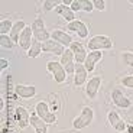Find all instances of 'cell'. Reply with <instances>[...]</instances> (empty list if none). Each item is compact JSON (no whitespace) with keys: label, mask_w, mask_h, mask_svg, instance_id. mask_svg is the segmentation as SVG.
I'll return each instance as SVG.
<instances>
[{"label":"cell","mask_w":133,"mask_h":133,"mask_svg":"<svg viewBox=\"0 0 133 133\" xmlns=\"http://www.w3.org/2000/svg\"><path fill=\"white\" fill-rule=\"evenodd\" d=\"M42 52H43V43L38 42L36 39H33V42L30 45L29 51L26 52V55H28V58H38Z\"/></svg>","instance_id":"7402d4cb"},{"label":"cell","mask_w":133,"mask_h":133,"mask_svg":"<svg viewBox=\"0 0 133 133\" xmlns=\"http://www.w3.org/2000/svg\"><path fill=\"white\" fill-rule=\"evenodd\" d=\"M94 9L98 10V12H104L106 10V2L104 0H93Z\"/></svg>","instance_id":"f1b7e54d"},{"label":"cell","mask_w":133,"mask_h":133,"mask_svg":"<svg viewBox=\"0 0 133 133\" xmlns=\"http://www.w3.org/2000/svg\"><path fill=\"white\" fill-rule=\"evenodd\" d=\"M32 42H33L32 28L26 26L25 30L22 32V35H20V38H19V46L22 48V49H26V52H28L29 48H30V45H32Z\"/></svg>","instance_id":"ac0fdd59"},{"label":"cell","mask_w":133,"mask_h":133,"mask_svg":"<svg viewBox=\"0 0 133 133\" xmlns=\"http://www.w3.org/2000/svg\"><path fill=\"white\" fill-rule=\"evenodd\" d=\"M15 113H16V120H17V124H19L20 129H25V127H28L30 124V114L25 107L17 106Z\"/></svg>","instance_id":"9a60e30c"},{"label":"cell","mask_w":133,"mask_h":133,"mask_svg":"<svg viewBox=\"0 0 133 133\" xmlns=\"http://www.w3.org/2000/svg\"><path fill=\"white\" fill-rule=\"evenodd\" d=\"M26 26L28 25L25 23L23 20H16V22H13V28H12V32H10L9 36L12 38V41H13L15 43H19V38H20V35H22V32L25 30Z\"/></svg>","instance_id":"44dd1931"},{"label":"cell","mask_w":133,"mask_h":133,"mask_svg":"<svg viewBox=\"0 0 133 133\" xmlns=\"http://www.w3.org/2000/svg\"><path fill=\"white\" fill-rule=\"evenodd\" d=\"M129 3H132V4H133V0H130V2H129Z\"/></svg>","instance_id":"836d02e7"},{"label":"cell","mask_w":133,"mask_h":133,"mask_svg":"<svg viewBox=\"0 0 133 133\" xmlns=\"http://www.w3.org/2000/svg\"><path fill=\"white\" fill-rule=\"evenodd\" d=\"M13 28V22L10 19H3L0 22V35H10Z\"/></svg>","instance_id":"cb8c5ba5"},{"label":"cell","mask_w":133,"mask_h":133,"mask_svg":"<svg viewBox=\"0 0 133 133\" xmlns=\"http://www.w3.org/2000/svg\"><path fill=\"white\" fill-rule=\"evenodd\" d=\"M35 113H36L46 124H55L57 123V116H55V113L51 110L49 104H48L46 101H38V103L35 104Z\"/></svg>","instance_id":"277c9868"},{"label":"cell","mask_w":133,"mask_h":133,"mask_svg":"<svg viewBox=\"0 0 133 133\" xmlns=\"http://www.w3.org/2000/svg\"><path fill=\"white\" fill-rule=\"evenodd\" d=\"M30 126L33 127L35 133H48V124L36 113L30 114Z\"/></svg>","instance_id":"d6986e66"},{"label":"cell","mask_w":133,"mask_h":133,"mask_svg":"<svg viewBox=\"0 0 133 133\" xmlns=\"http://www.w3.org/2000/svg\"><path fill=\"white\" fill-rule=\"evenodd\" d=\"M51 39L57 41L58 43H61V45H62V46H65V48H66V46L70 48L71 43L74 42L72 36H71L70 33L64 32L62 29H55V30H52V33H51Z\"/></svg>","instance_id":"5bb4252c"},{"label":"cell","mask_w":133,"mask_h":133,"mask_svg":"<svg viewBox=\"0 0 133 133\" xmlns=\"http://www.w3.org/2000/svg\"><path fill=\"white\" fill-rule=\"evenodd\" d=\"M61 65L64 66V70L66 71V74H74V71H75V58H74V54L71 52L70 48H66L65 52H64V55L61 57L59 59Z\"/></svg>","instance_id":"52a82bcc"},{"label":"cell","mask_w":133,"mask_h":133,"mask_svg":"<svg viewBox=\"0 0 133 133\" xmlns=\"http://www.w3.org/2000/svg\"><path fill=\"white\" fill-rule=\"evenodd\" d=\"M94 120V111L90 106H85L83 107L81 113L72 120V127L75 130H83L85 127H88Z\"/></svg>","instance_id":"6da1fadb"},{"label":"cell","mask_w":133,"mask_h":133,"mask_svg":"<svg viewBox=\"0 0 133 133\" xmlns=\"http://www.w3.org/2000/svg\"><path fill=\"white\" fill-rule=\"evenodd\" d=\"M3 109H4V100L0 98V111H3Z\"/></svg>","instance_id":"d6a6232c"},{"label":"cell","mask_w":133,"mask_h":133,"mask_svg":"<svg viewBox=\"0 0 133 133\" xmlns=\"http://www.w3.org/2000/svg\"><path fill=\"white\" fill-rule=\"evenodd\" d=\"M71 52L74 54V58H75V62L77 64H84L85 62V58H87V49L81 42L78 41H74L70 46Z\"/></svg>","instance_id":"8fae6325"},{"label":"cell","mask_w":133,"mask_h":133,"mask_svg":"<svg viewBox=\"0 0 133 133\" xmlns=\"http://www.w3.org/2000/svg\"><path fill=\"white\" fill-rule=\"evenodd\" d=\"M120 84L123 87H126V88H133V75H126L122 78V81H120Z\"/></svg>","instance_id":"83f0119b"},{"label":"cell","mask_w":133,"mask_h":133,"mask_svg":"<svg viewBox=\"0 0 133 133\" xmlns=\"http://www.w3.org/2000/svg\"><path fill=\"white\" fill-rule=\"evenodd\" d=\"M15 93L20 98L29 100L36 96V87L35 85H25V84H16L15 85Z\"/></svg>","instance_id":"4fadbf2b"},{"label":"cell","mask_w":133,"mask_h":133,"mask_svg":"<svg viewBox=\"0 0 133 133\" xmlns=\"http://www.w3.org/2000/svg\"><path fill=\"white\" fill-rule=\"evenodd\" d=\"M103 58V52L101 51H90L87 54V58H85V62H84V66L88 72H93L96 65L101 61Z\"/></svg>","instance_id":"7c38bea8"},{"label":"cell","mask_w":133,"mask_h":133,"mask_svg":"<svg viewBox=\"0 0 133 133\" xmlns=\"http://www.w3.org/2000/svg\"><path fill=\"white\" fill-rule=\"evenodd\" d=\"M122 61L126 64L127 66H132L133 68V52H122Z\"/></svg>","instance_id":"4316f807"},{"label":"cell","mask_w":133,"mask_h":133,"mask_svg":"<svg viewBox=\"0 0 133 133\" xmlns=\"http://www.w3.org/2000/svg\"><path fill=\"white\" fill-rule=\"evenodd\" d=\"M126 130H127V133H133V126L132 124H126Z\"/></svg>","instance_id":"1f68e13d"},{"label":"cell","mask_w":133,"mask_h":133,"mask_svg":"<svg viewBox=\"0 0 133 133\" xmlns=\"http://www.w3.org/2000/svg\"><path fill=\"white\" fill-rule=\"evenodd\" d=\"M71 10H72L74 13H77V12H80L81 10V3L80 0H72V3H71Z\"/></svg>","instance_id":"f546056e"},{"label":"cell","mask_w":133,"mask_h":133,"mask_svg":"<svg viewBox=\"0 0 133 133\" xmlns=\"http://www.w3.org/2000/svg\"><path fill=\"white\" fill-rule=\"evenodd\" d=\"M110 96H111V101H113V104L116 107H119V109L127 110V109L132 107V100H130L123 91L120 90V88H114V90H111V94H110Z\"/></svg>","instance_id":"8992f818"},{"label":"cell","mask_w":133,"mask_h":133,"mask_svg":"<svg viewBox=\"0 0 133 133\" xmlns=\"http://www.w3.org/2000/svg\"><path fill=\"white\" fill-rule=\"evenodd\" d=\"M100 85H101V77L96 75L93 78H90L85 84V96L90 100H94L97 97V94H98Z\"/></svg>","instance_id":"ba28073f"},{"label":"cell","mask_w":133,"mask_h":133,"mask_svg":"<svg viewBox=\"0 0 133 133\" xmlns=\"http://www.w3.org/2000/svg\"><path fill=\"white\" fill-rule=\"evenodd\" d=\"M81 3V10L83 12H87V13H90L94 10V4H93V0H80Z\"/></svg>","instance_id":"484cf974"},{"label":"cell","mask_w":133,"mask_h":133,"mask_svg":"<svg viewBox=\"0 0 133 133\" xmlns=\"http://www.w3.org/2000/svg\"><path fill=\"white\" fill-rule=\"evenodd\" d=\"M107 120H109L110 126L113 127L116 132H119V133L126 132V123L123 122V119H120L117 111H114V110L109 111V113H107Z\"/></svg>","instance_id":"30bf717a"},{"label":"cell","mask_w":133,"mask_h":133,"mask_svg":"<svg viewBox=\"0 0 133 133\" xmlns=\"http://www.w3.org/2000/svg\"><path fill=\"white\" fill-rule=\"evenodd\" d=\"M0 65H2V71H4L7 66H9V61L4 59V58H2V59H0Z\"/></svg>","instance_id":"4dcf8cb0"},{"label":"cell","mask_w":133,"mask_h":133,"mask_svg":"<svg viewBox=\"0 0 133 133\" xmlns=\"http://www.w3.org/2000/svg\"><path fill=\"white\" fill-rule=\"evenodd\" d=\"M30 28H32V33H33V39H36L38 42L45 43L46 41L51 39V33L48 32L46 26H45V22L41 16H38L36 19L30 23Z\"/></svg>","instance_id":"7a4b0ae2"},{"label":"cell","mask_w":133,"mask_h":133,"mask_svg":"<svg viewBox=\"0 0 133 133\" xmlns=\"http://www.w3.org/2000/svg\"><path fill=\"white\" fill-rule=\"evenodd\" d=\"M46 70H48V72L52 74L54 80H55V83H57V84L65 83L68 74H66L65 70H64V66L61 65L59 61H49V62L46 64Z\"/></svg>","instance_id":"5b68a950"},{"label":"cell","mask_w":133,"mask_h":133,"mask_svg":"<svg viewBox=\"0 0 133 133\" xmlns=\"http://www.w3.org/2000/svg\"><path fill=\"white\" fill-rule=\"evenodd\" d=\"M61 2H52V0H45L42 3V7H43V10L45 12H52V10H55L57 9V6Z\"/></svg>","instance_id":"d4e9b609"},{"label":"cell","mask_w":133,"mask_h":133,"mask_svg":"<svg viewBox=\"0 0 133 133\" xmlns=\"http://www.w3.org/2000/svg\"><path fill=\"white\" fill-rule=\"evenodd\" d=\"M15 45H16V43L12 41V38H10L9 35H0V46H2V49L10 51V49L15 48Z\"/></svg>","instance_id":"603a6c76"},{"label":"cell","mask_w":133,"mask_h":133,"mask_svg":"<svg viewBox=\"0 0 133 133\" xmlns=\"http://www.w3.org/2000/svg\"><path fill=\"white\" fill-rule=\"evenodd\" d=\"M87 48L90 51H106L113 48V41L107 35H96V36L90 38Z\"/></svg>","instance_id":"3957f363"},{"label":"cell","mask_w":133,"mask_h":133,"mask_svg":"<svg viewBox=\"0 0 133 133\" xmlns=\"http://www.w3.org/2000/svg\"><path fill=\"white\" fill-rule=\"evenodd\" d=\"M65 49H66L65 46H62L61 43H58L57 41H54V39H49L43 43V52H48V54H54V55L62 57Z\"/></svg>","instance_id":"2e32d148"},{"label":"cell","mask_w":133,"mask_h":133,"mask_svg":"<svg viewBox=\"0 0 133 133\" xmlns=\"http://www.w3.org/2000/svg\"><path fill=\"white\" fill-rule=\"evenodd\" d=\"M55 13L58 15V16L64 17V19L70 23V22H72V20H75V13H74L72 10H71L70 6H65V4L59 3L57 6V9H55Z\"/></svg>","instance_id":"ffe728a7"},{"label":"cell","mask_w":133,"mask_h":133,"mask_svg":"<svg viewBox=\"0 0 133 133\" xmlns=\"http://www.w3.org/2000/svg\"><path fill=\"white\" fill-rule=\"evenodd\" d=\"M66 29L70 30V32H74L77 33L80 38H83V39H85V38H88V28H87V25L84 23L83 20H72V22H70V23L66 25Z\"/></svg>","instance_id":"9c48e42d"},{"label":"cell","mask_w":133,"mask_h":133,"mask_svg":"<svg viewBox=\"0 0 133 133\" xmlns=\"http://www.w3.org/2000/svg\"><path fill=\"white\" fill-rule=\"evenodd\" d=\"M87 74H88V71L85 70L84 64H77L75 71H74V84H75V87H81L87 83Z\"/></svg>","instance_id":"e0dca14e"}]
</instances>
